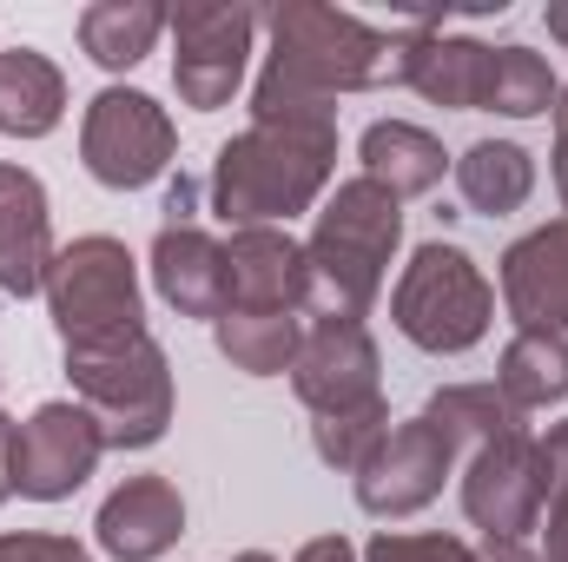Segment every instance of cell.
I'll use <instances>...</instances> for the list:
<instances>
[{
    "mask_svg": "<svg viewBox=\"0 0 568 562\" xmlns=\"http://www.w3.org/2000/svg\"><path fill=\"white\" fill-rule=\"evenodd\" d=\"M165 33V7L159 0H93L80 7V53L106 73H133Z\"/></svg>",
    "mask_w": 568,
    "mask_h": 562,
    "instance_id": "cell-23",
    "label": "cell"
},
{
    "mask_svg": "<svg viewBox=\"0 0 568 562\" xmlns=\"http://www.w3.org/2000/svg\"><path fill=\"white\" fill-rule=\"evenodd\" d=\"M357 172L364 179H377L390 199H424L443 185V172H449V152L443 140L417 127V120H371L364 133H357Z\"/></svg>",
    "mask_w": 568,
    "mask_h": 562,
    "instance_id": "cell-18",
    "label": "cell"
},
{
    "mask_svg": "<svg viewBox=\"0 0 568 562\" xmlns=\"http://www.w3.org/2000/svg\"><path fill=\"white\" fill-rule=\"evenodd\" d=\"M265 27H272V53H265V73L252 80V120H291V113H337L344 93L404 87L436 13L371 27L337 7L284 0V7H265Z\"/></svg>",
    "mask_w": 568,
    "mask_h": 562,
    "instance_id": "cell-1",
    "label": "cell"
},
{
    "mask_svg": "<svg viewBox=\"0 0 568 562\" xmlns=\"http://www.w3.org/2000/svg\"><path fill=\"white\" fill-rule=\"evenodd\" d=\"M93 536H100V550H106L113 562H159V556H172V550H179V536H185V496H179V483H172V476H159V470L126 476V483L100 503Z\"/></svg>",
    "mask_w": 568,
    "mask_h": 562,
    "instance_id": "cell-15",
    "label": "cell"
},
{
    "mask_svg": "<svg viewBox=\"0 0 568 562\" xmlns=\"http://www.w3.org/2000/svg\"><path fill=\"white\" fill-rule=\"evenodd\" d=\"M100 456H106V436H100L93 411L73 404V398H53L13 430V496L67 503L73 490L93 483Z\"/></svg>",
    "mask_w": 568,
    "mask_h": 562,
    "instance_id": "cell-10",
    "label": "cell"
},
{
    "mask_svg": "<svg viewBox=\"0 0 568 562\" xmlns=\"http://www.w3.org/2000/svg\"><path fill=\"white\" fill-rule=\"evenodd\" d=\"M172 159H179V127L152 93L100 87L87 100V113H80V165L106 192H140V185L172 172Z\"/></svg>",
    "mask_w": 568,
    "mask_h": 562,
    "instance_id": "cell-8",
    "label": "cell"
},
{
    "mask_svg": "<svg viewBox=\"0 0 568 562\" xmlns=\"http://www.w3.org/2000/svg\"><path fill=\"white\" fill-rule=\"evenodd\" d=\"M232 562H278L272 550H245V556H232Z\"/></svg>",
    "mask_w": 568,
    "mask_h": 562,
    "instance_id": "cell-37",
    "label": "cell"
},
{
    "mask_svg": "<svg viewBox=\"0 0 568 562\" xmlns=\"http://www.w3.org/2000/svg\"><path fill=\"white\" fill-rule=\"evenodd\" d=\"M53 259H60V245H53V205H47L40 172L0 159V291L40 298Z\"/></svg>",
    "mask_w": 568,
    "mask_h": 562,
    "instance_id": "cell-14",
    "label": "cell"
},
{
    "mask_svg": "<svg viewBox=\"0 0 568 562\" xmlns=\"http://www.w3.org/2000/svg\"><path fill=\"white\" fill-rule=\"evenodd\" d=\"M449 476H456V443L429 418H404V423H390V436L357 470V510L377 516V523L417 516V510H429L443 496Z\"/></svg>",
    "mask_w": 568,
    "mask_h": 562,
    "instance_id": "cell-11",
    "label": "cell"
},
{
    "mask_svg": "<svg viewBox=\"0 0 568 562\" xmlns=\"http://www.w3.org/2000/svg\"><path fill=\"white\" fill-rule=\"evenodd\" d=\"M542 562H568V483L542 510Z\"/></svg>",
    "mask_w": 568,
    "mask_h": 562,
    "instance_id": "cell-30",
    "label": "cell"
},
{
    "mask_svg": "<svg viewBox=\"0 0 568 562\" xmlns=\"http://www.w3.org/2000/svg\"><path fill=\"white\" fill-rule=\"evenodd\" d=\"M13 430H20V423L0 411V503L13 496Z\"/></svg>",
    "mask_w": 568,
    "mask_h": 562,
    "instance_id": "cell-35",
    "label": "cell"
},
{
    "mask_svg": "<svg viewBox=\"0 0 568 562\" xmlns=\"http://www.w3.org/2000/svg\"><path fill=\"white\" fill-rule=\"evenodd\" d=\"M304 311H225L212 324L219 358L245 378H291L297 351H304Z\"/></svg>",
    "mask_w": 568,
    "mask_h": 562,
    "instance_id": "cell-22",
    "label": "cell"
},
{
    "mask_svg": "<svg viewBox=\"0 0 568 562\" xmlns=\"http://www.w3.org/2000/svg\"><path fill=\"white\" fill-rule=\"evenodd\" d=\"M390 324L404 331V344L429 358H463L496 324V284L483 279V265L463 245L429 239L390 284Z\"/></svg>",
    "mask_w": 568,
    "mask_h": 562,
    "instance_id": "cell-5",
    "label": "cell"
},
{
    "mask_svg": "<svg viewBox=\"0 0 568 562\" xmlns=\"http://www.w3.org/2000/svg\"><path fill=\"white\" fill-rule=\"evenodd\" d=\"M549 33L568 47V7H549ZM549 120H556V133H568V87L556 93V113H549Z\"/></svg>",
    "mask_w": 568,
    "mask_h": 562,
    "instance_id": "cell-34",
    "label": "cell"
},
{
    "mask_svg": "<svg viewBox=\"0 0 568 562\" xmlns=\"http://www.w3.org/2000/svg\"><path fill=\"white\" fill-rule=\"evenodd\" d=\"M549 172H556V192H562V212H568V133H556V152H549Z\"/></svg>",
    "mask_w": 568,
    "mask_h": 562,
    "instance_id": "cell-36",
    "label": "cell"
},
{
    "mask_svg": "<svg viewBox=\"0 0 568 562\" xmlns=\"http://www.w3.org/2000/svg\"><path fill=\"white\" fill-rule=\"evenodd\" d=\"M496 284H503V311L516 318V331H562L568 338V219L523 232L503 252Z\"/></svg>",
    "mask_w": 568,
    "mask_h": 562,
    "instance_id": "cell-13",
    "label": "cell"
},
{
    "mask_svg": "<svg viewBox=\"0 0 568 562\" xmlns=\"http://www.w3.org/2000/svg\"><path fill=\"white\" fill-rule=\"evenodd\" d=\"M476 562H542L529 543H516V536H483L476 543Z\"/></svg>",
    "mask_w": 568,
    "mask_h": 562,
    "instance_id": "cell-33",
    "label": "cell"
},
{
    "mask_svg": "<svg viewBox=\"0 0 568 562\" xmlns=\"http://www.w3.org/2000/svg\"><path fill=\"white\" fill-rule=\"evenodd\" d=\"M40 298H47V318H53V331H60V351L145 331L140 259H133L126 239H113V232H87V239L60 245V259H53Z\"/></svg>",
    "mask_w": 568,
    "mask_h": 562,
    "instance_id": "cell-6",
    "label": "cell"
},
{
    "mask_svg": "<svg viewBox=\"0 0 568 562\" xmlns=\"http://www.w3.org/2000/svg\"><path fill=\"white\" fill-rule=\"evenodd\" d=\"M404 245V199H390L377 179H337L311 219L304 239V324H364L384 272Z\"/></svg>",
    "mask_w": 568,
    "mask_h": 562,
    "instance_id": "cell-3",
    "label": "cell"
},
{
    "mask_svg": "<svg viewBox=\"0 0 568 562\" xmlns=\"http://www.w3.org/2000/svg\"><path fill=\"white\" fill-rule=\"evenodd\" d=\"M337 185V113H291V120H252L245 133L212 152V212L225 232L239 225H291L297 212L324 205Z\"/></svg>",
    "mask_w": 568,
    "mask_h": 562,
    "instance_id": "cell-2",
    "label": "cell"
},
{
    "mask_svg": "<svg viewBox=\"0 0 568 562\" xmlns=\"http://www.w3.org/2000/svg\"><path fill=\"white\" fill-rule=\"evenodd\" d=\"M449 179L476 219H509L536 192V152L516 140H476L463 145V159H449Z\"/></svg>",
    "mask_w": 568,
    "mask_h": 562,
    "instance_id": "cell-19",
    "label": "cell"
},
{
    "mask_svg": "<svg viewBox=\"0 0 568 562\" xmlns=\"http://www.w3.org/2000/svg\"><path fill=\"white\" fill-rule=\"evenodd\" d=\"M424 418L456 443V456L463 450H483V443H496V436H509V430L529 423L523 411H509V398L496 384H443L424 404Z\"/></svg>",
    "mask_w": 568,
    "mask_h": 562,
    "instance_id": "cell-26",
    "label": "cell"
},
{
    "mask_svg": "<svg viewBox=\"0 0 568 562\" xmlns=\"http://www.w3.org/2000/svg\"><path fill=\"white\" fill-rule=\"evenodd\" d=\"M7 556L13 562H93L87 556V543L53 536V530H13V536H7Z\"/></svg>",
    "mask_w": 568,
    "mask_h": 562,
    "instance_id": "cell-29",
    "label": "cell"
},
{
    "mask_svg": "<svg viewBox=\"0 0 568 562\" xmlns=\"http://www.w3.org/2000/svg\"><path fill=\"white\" fill-rule=\"evenodd\" d=\"M384 436H390V404H371V411H344V418H317L311 423V450H317V463H324V470H344V476H357Z\"/></svg>",
    "mask_w": 568,
    "mask_h": 562,
    "instance_id": "cell-27",
    "label": "cell"
},
{
    "mask_svg": "<svg viewBox=\"0 0 568 562\" xmlns=\"http://www.w3.org/2000/svg\"><path fill=\"white\" fill-rule=\"evenodd\" d=\"M496 391L509 411H549L568 398V338L562 331H516L496 358Z\"/></svg>",
    "mask_w": 568,
    "mask_h": 562,
    "instance_id": "cell-24",
    "label": "cell"
},
{
    "mask_svg": "<svg viewBox=\"0 0 568 562\" xmlns=\"http://www.w3.org/2000/svg\"><path fill=\"white\" fill-rule=\"evenodd\" d=\"M67 120V73L40 47H0V133L47 140Z\"/></svg>",
    "mask_w": 568,
    "mask_h": 562,
    "instance_id": "cell-20",
    "label": "cell"
},
{
    "mask_svg": "<svg viewBox=\"0 0 568 562\" xmlns=\"http://www.w3.org/2000/svg\"><path fill=\"white\" fill-rule=\"evenodd\" d=\"M291 562H364V550L351 536H311V543H297Z\"/></svg>",
    "mask_w": 568,
    "mask_h": 562,
    "instance_id": "cell-31",
    "label": "cell"
},
{
    "mask_svg": "<svg viewBox=\"0 0 568 562\" xmlns=\"http://www.w3.org/2000/svg\"><path fill=\"white\" fill-rule=\"evenodd\" d=\"M364 562H476V543L443 530H377L364 543Z\"/></svg>",
    "mask_w": 568,
    "mask_h": 562,
    "instance_id": "cell-28",
    "label": "cell"
},
{
    "mask_svg": "<svg viewBox=\"0 0 568 562\" xmlns=\"http://www.w3.org/2000/svg\"><path fill=\"white\" fill-rule=\"evenodd\" d=\"M291 391L311 411V423L384 404V351H377L371 324H311L304 351L291 364Z\"/></svg>",
    "mask_w": 568,
    "mask_h": 562,
    "instance_id": "cell-12",
    "label": "cell"
},
{
    "mask_svg": "<svg viewBox=\"0 0 568 562\" xmlns=\"http://www.w3.org/2000/svg\"><path fill=\"white\" fill-rule=\"evenodd\" d=\"M483 73H489V40H469V33H449L443 20L429 27L424 53L410 60V93L443 107V113H483Z\"/></svg>",
    "mask_w": 568,
    "mask_h": 562,
    "instance_id": "cell-21",
    "label": "cell"
},
{
    "mask_svg": "<svg viewBox=\"0 0 568 562\" xmlns=\"http://www.w3.org/2000/svg\"><path fill=\"white\" fill-rule=\"evenodd\" d=\"M145 265H152V291L179 318L219 324V311L232 298L225 291V239H212L199 219H165L159 239H152V252H145Z\"/></svg>",
    "mask_w": 568,
    "mask_h": 562,
    "instance_id": "cell-16",
    "label": "cell"
},
{
    "mask_svg": "<svg viewBox=\"0 0 568 562\" xmlns=\"http://www.w3.org/2000/svg\"><path fill=\"white\" fill-rule=\"evenodd\" d=\"M73 404H87L106 450H152L172 430V358L152 331L67 351Z\"/></svg>",
    "mask_w": 568,
    "mask_h": 562,
    "instance_id": "cell-4",
    "label": "cell"
},
{
    "mask_svg": "<svg viewBox=\"0 0 568 562\" xmlns=\"http://www.w3.org/2000/svg\"><path fill=\"white\" fill-rule=\"evenodd\" d=\"M556 67L536 53V47H489V73H483V113H503V120H542L556 113Z\"/></svg>",
    "mask_w": 568,
    "mask_h": 562,
    "instance_id": "cell-25",
    "label": "cell"
},
{
    "mask_svg": "<svg viewBox=\"0 0 568 562\" xmlns=\"http://www.w3.org/2000/svg\"><path fill=\"white\" fill-rule=\"evenodd\" d=\"M225 291H232L225 311H297L304 239H291V225H239V232H225Z\"/></svg>",
    "mask_w": 568,
    "mask_h": 562,
    "instance_id": "cell-17",
    "label": "cell"
},
{
    "mask_svg": "<svg viewBox=\"0 0 568 562\" xmlns=\"http://www.w3.org/2000/svg\"><path fill=\"white\" fill-rule=\"evenodd\" d=\"M549 510V463H542V436L523 423L483 450H469L463 463V516L483 536H516L529 543L542 530Z\"/></svg>",
    "mask_w": 568,
    "mask_h": 562,
    "instance_id": "cell-9",
    "label": "cell"
},
{
    "mask_svg": "<svg viewBox=\"0 0 568 562\" xmlns=\"http://www.w3.org/2000/svg\"><path fill=\"white\" fill-rule=\"evenodd\" d=\"M258 27H265V13L245 7V0H185V7H172L165 33H172L179 107H192V113L232 107V93L245 87V67L258 53Z\"/></svg>",
    "mask_w": 568,
    "mask_h": 562,
    "instance_id": "cell-7",
    "label": "cell"
},
{
    "mask_svg": "<svg viewBox=\"0 0 568 562\" xmlns=\"http://www.w3.org/2000/svg\"><path fill=\"white\" fill-rule=\"evenodd\" d=\"M542 463H549V496L568 483V423H549L542 430Z\"/></svg>",
    "mask_w": 568,
    "mask_h": 562,
    "instance_id": "cell-32",
    "label": "cell"
}]
</instances>
